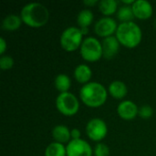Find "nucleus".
Segmentation results:
<instances>
[{
  "label": "nucleus",
  "instance_id": "f257e3e1",
  "mask_svg": "<svg viewBox=\"0 0 156 156\" xmlns=\"http://www.w3.org/2000/svg\"><path fill=\"white\" fill-rule=\"evenodd\" d=\"M22 21L30 27H41L48 22V11L47 7L37 2L27 4L21 10Z\"/></svg>",
  "mask_w": 156,
  "mask_h": 156
},
{
  "label": "nucleus",
  "instance_id": "f03ea898",
  "mask_svg": "<svg viewBox=\"0 0 156 156\" xmlns=\"http://www.w3.org/2000/svg\"><path fill=\"white\" fill-rule=\"evenodd\" d=\"M81 101L90 107H99L107 99V90L99 82H88L80 90Z\"/></svg>",
  "mask_w": 156,
  "mask_h": 156
},
{
  "label": "nucleus",
  "instance_id": "7ed1b4c3",
  "mask_svg": "<svg viewBox=\"0 0 156 156\" xmlns=\"http://www.w3.org/2000/svg\"><path fill=\"white\" fill-rule=\"evenodd\" d=\"M116 37L127 48L136 47L142 39V30L134 22H122L116 30Z\"/></svg>",
  "mask_w": 156,
  "mask_h": 156
},
{
  "label": "nucleus",
  "instance_id": "20e7f679",
  "mask_svg": "<svg viewBox=\"0 0 156 156\" xmlns=\"http://www.w3.org/2000/svg\"><path fill=\"white\" fill-rule=\"evenodd\" d=\"M80 54L88 61H97L102 55L101 43L95 37H86L80 46Z\"/></svg>",
  "mask_w": 156,
  "mask_h": 156
},
{
  "label": "nucleus",
  "instance_id": "39448f33",
  "mask_svg": "<svg viewBox=\"0 0 156 156\" xmlns=\"http://www.w3.org/2000/svg\"><path fill=\"white\" fill-rule=\"evenodd\" d=\"M83 34L81 30L75 27H69L66 28L60 37V44L62 48L67 51H73L77 49L81 43Z\"/></svg>",
  "mask_w": 156,
  "mask_h": 156
},
{
  "label": "nucleus",
  "instance_id": "423d86ee",
  "mask_svg": "<svg viewBox=\"0 0 156 156\" xmlns=\"http://www.w3.org/2000/svg\"><path fill=\"white\" fill-rule=\"evenodd\" d=\"M57 109L64 115H73L79 110V101L76 96L69 91L60 93L56 99Z\"/></svg>",
  "mask_w": 156,
  "mask_h": 156
},
{
  "label": "nucleus",
  "instance_id": "0eeeda50",
  "mask_svg": "<svg viewBox=\"0 0 156 156\" xmlns=\"http://www.w3.org/2000/svg\"><path fill=\"white\" fill-rule=\"evenodd\" d=\"M86 133L91 140L101 141L107 134V125L101 119H91L86 126Z\"/></svg>",
  "mask_w": 156,
  "mask_h": 156
},
{
  "label": "nucleus",
  "instance_id": "6e6552de",
  "mask_svg": "<svg viewBox=\"0 0 156 156\" xmlns=\"http://www.w3.org/2000/svg\"><path fill=\"white\" fill-rule=\"evenodd\" d=\"M67 156H91L90 145L82 139L71 140L66 147Z\"/></svg>",
  "mask_w": 156,
  "mask_h": 156
},
{
  "label": "nucleus",
  "instance_id": "1a4fd4ad",
  "mask_svg": "<svg viewBox=\"0 0 156 156\" xmlns=\"http://www.w3.org/2000/svg\"><path fill=\"white\" fill-rule=\"evenodd\" d=\"M117 23L116 21L111 16H104L99 19L95 26L94 31L101 37H110L112 34L117 30Z\"/></svg>",
  "mask_w": 156,
  "mask_h": 156
},
{
  "label": "nucleus",
  "instance_id": "9d476101",
  "mask_svg": "<svg viewBox=\"0 0 156 156\" xmlns=\"http://www.w3.org/2000/svg\"><path fill=\"white\" fill-rule=\"evenodd\" d=\"M102 56L107 59H112L117 53L120 48V42L116 37L110 36L102 41Z\"/></svg>",
  "mask_w": 156,
  "mask_h": 156
},
{
  "label": "nucleus",
  "instance_id": "9b49d317",
  "mask_svg": "<svg viewBox=\"0 0 156 156\" xmlns=\"http://www.w3.org/2000/svg\"><path fill=\"white\" fill-rule=\"evenodd\" d=\"M134 16L140 19L149 18L153 14V6L146 0H136L132 5Z\"/></svg>",
  "mask_w": 156,
  "mask_h": 156
},
{
  "label": "nucleus",
  "instance_id": "f8f14e48",
  "mask_svg": "<svg viewBox=\"0 0 156 156\" xmlns=\"http://www.w3.org/2000/svg\"><path fill=\"white\" fill-rule=\"evenodd\" d=\"M117 112L122 119L132 120L138 114L139 110L137 105L132 101H123L118 105Z\"/></svg>",
  "mask_w": 156,
  "mask_h": 156
},
{
  "label": "nucleus",
  "instance_id": "ddd939ff",
  "mask_svg": "<svg viewBox=\"0 0 156 156\" xmlns=\"http://www.w3.org/2000/svg\"><path fill=\"white\" fill-rule=\"evenodd\" d=\"M52 136L56 140V142L59 143V144L67 143L69 140V138L71 137L70 131L69 130V128L66 127L65 125H61V124L54 127V129L52 131Z\"/></svg>",
  "mask_w": 156,
  "mask_h": 156
},
{
  "label": "nucleus",
  "instance_id": "4468645a",
  "mask_svg": "<svg viewBox=\"0 0 156 156\" xmlns=\"http://www.w3.org/2000/svg\"><path fill=\"white\" fill-rule=\"evenodd\" d=\"M109 91L111 95L116 99H122L127 94V87L121 80H114L109 86Z\"/></svg>",
  "mask_w": 156,
  "mask_h": 156
},
{
  "label": "nucleus",
  "instance_id": "2eb2a0df",
  "mask_svg": "<svg viewBox=\"0 0 156 156\" xmlns=\"http://www.w3.org/2000/svg\"><path fill=\"white\" fill-rule=\"evenodd\" d=\"M74 76L80 83H85L90 80L91 77V70L87 65L80 64L76 67L74 70Z\"/></svg>",
  "mask_w": 156,
  "mask_h": 156
},
{
  "label": "nucleus",
  "instance_id": "dca6fc26",
  "mask_svg": "<svg viewBox=\"0 0 156 156\" xmlns=\"http://www.w3.org/2000/svg\"><path fill=\"white\" fill-rule=\"evenodd\" d=\"M21 22H22L21 16H19L17 15L11 14L5 17V19L3 20V23H2V27L5 30L12 31V30L17 29L20 27Z\"/></svg>",
  "mask_w": 156,
  "mask_h": 156
},
{
  "label": "nucleus",
  "instance_id": "f3484780",
  "mask_svg": "<svg viewBox=\"0 0 156 156\" xmlns=\"http://www.w3.org/2000/svg\"><path fill=\"white\" fill-rule=\"evenodd\" d=\"M66 154L67 153L65 146L57 142L48 144L45 151V156H65Z\"/></svg>",
  "mask_w": 156,
  "mask_h": 156
},
{
  "label": "nucleus",
  "instance_id": "a211bd4d",
  "mask_svg": "<svg viewBox=\"0 0 156 156\" xmlns=\"http://www.w3.org/2000/svg\"><path fill=\"white\" fill-rule=\"evenodd\" d=\"M99 8L103 15H112L116 12L117 2L115 0H101L99 2Z\"/></svg>",
  "mask_w": 156,
  "mask_h": 156
},
{
  "label": "nucleus",
  "instance_id": "6ab92c4d",
  "mask_svg": "<svg viewBox=\"0 0 156 156\" xmlns=\"http://www.w3.org/2000/svg\"><path fill=\"white\" fill-rule=\"evenodd\" d=\"M93 20V13L90 10V9H83L81 10L77 17V21L79 26H80V27H87L88 26H90Z\"/></svg>",
  "mask_w": 156,
  "mask_h": 156
},
{
  "label": "nucleus",
  "instance_id": "aec40b11",
  "mask_svg": "<svg viewBox=\"0 0 156 156\" xmlns=\"http://www.w3.org/2000/svg\"><path fill=\"white\" fill-rule=\"evenodd\" d=\"M70 79L66 74H58L55 79L56 89L62 92H67L70 87Z\"/></svg>",
  "mask_w": 156,
  "mask_h": 156
},
{
  "label": "nucleus",
  "instance_id": "412c9836",
  "mask_svg": "<svg viewBox=\"0 0 156 156\" xmlns=\"http://www.w3.org/2000/svg\"><path fill=\"white\" fill-rule=\"evenodd\" d=\"M117 17L122 22H130L134 17L132 6L130 5L121 6L117 12Z\"/></svg>",
  "mask_w": 156,
  "mask_h": 156
},
{
  "label": "nucleus",
  "instance_id": "4be33fe9",
  "mask_svg": "<svg viewBox=\"0 0 156 156\" xmlns=\"http://www.w3.org/2000/svg\"><path fill=\"white\" fill-rule=\"evenodd\" d=\"M94 154H95V156H109L110 149L105 144L100 143L95 146Z\"/></svg>",
  "mask_w": 156,
  "mask_h": 156
},
{
  "label": "nucleus",
  "instance_id": "5701e85b",
  "mask_svg": "<svg viewBox=\"0 0 156 156\" xmlns=\"http://www.w3.org/2000/svg\"><path fill=\"white\" fill-rule=\"evenodd\" d=\"M14 65V59L10 56H2L0 58V68L2 69H9Z\"/></svg>",
  "mask_w": 156,
  "mask_h": 156
},
{
  "label": "nucleus",
  "instance_id": "b1692460",
  "mask_svg": "<svg viewBox=\"0 0 156 156\" xmlns=\"http://www.w3.org/2000/svg\"><path fill=\"white\" fill-rule=\"evenodd\" d=\"M138 113L143 119H148L153 115V108L149 105H144L139 109Z\"/></svg>",
  "mask_w": 156,
  "mask_h": 156
},
{
  "label": "nucleus",
  "instance_id": "393cba45",
  "mask_svg": "<svg viewBox=\"0 0 156 156\" xmlns=\"http://www.w3.org/2000/svg\"><path fill=\"white\" fill-rule=\"evenodd\" d=\"M70 135L72 137L73 140H77V139H80V132L79 129H72L70 131Z\"/></svg>",
  "mask_w": 156,
  "mask_h": 156
},
{
  "label": "nucleus",
  "instance_id": "a878e982",
  "mask_svg": "<svg viewBox=\"0 0 156 156\" xmlns=\"http://www.w3.org/2000/svg\"><path fill=\"white\" fill-rule=\"evenodd\" d=\"M5 48H6L5 40L3 37H0V54H3L5 52Z\"/></svg>",
  "mask_w": 156,
  "mask_h": 156
},
{
  "label": "nucleus",
  "instance_id": "bb28decb",
  "mask_svg": "<svg viewBox=\"0 0 156 156\" xmlns=\"http://www.w3.org/2000/svg\"><path fill=\"white\" fill-rule=\"evenodd\" d=\"M97 3V0H84V4L87 5H93Z\"/></svg>",
  "mask_w": 156,
  "mask_h": 156
},
{
  "label": "nucleus",
  "instance_id": "cd10ccee",
  "mask_svg": "<svg viewBox=\"0 0 156 156\" xmlns=\"http://www.w3.org/2000/svg\"><path fill=\"white\" fill-rule=\"evenodd\" d=\"M80 30H81V33H82L83 35H85V34H87V33L89 32V30H88L87 27H82V28H80Z\"/></svg>",
  "mask_w": 156,
  "mask_h": 156
},
{
  "label": "nucleus",
  "instance_id": "c85d7f7f",
  "mask_svg": "<svg viewBox=\"0 0 156 156\" xmlns=\"http://www.w3.org/2000/svg\"><path fill=\"white\" fill-rule=\"evenodd\" d=\"M122 3H124V4H133L134 1L133 0H122Z\"/></svg>",
  "mask_w": 156,
  "mask_h": 156
}]
</instances>
